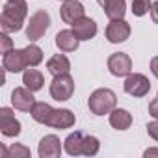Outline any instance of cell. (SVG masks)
Instances as JSON below:
<instances>
[{"instance_id": "cell-1", "label": "cell", "mask_w": 158, "mask_h": 158, "mask_svg": "<svg viewBox=\"0 0 158 158\" xmlns=\"http://www.w3.org/2000/svg\"><path fill=\"white\" fill-rule=\"evenodd\" d=\"M26 15H28V6L24 0H8L2 10V17H0L2 32L6 34L19 32L24 24Z\"/></svg>"}, {"instance_id": "cell-2", "label": "cell", "mask_w": 158, "mask_h": 158, "mask_svg": "<svg viewBox=\"0 0 158 158\" xmlns=\"http://www.w3.org/2000/svg\"><path fill=\"white\" fill-rule=\"evenodd\" d=\"M117 104V95L108 89V88H101V89H95L89 99H88V106L91 110V114L95 115H104V114H110Z\"/></svg>"}, {"instance_id": "cell-3", "label": "cell", "mask_w": 158, "mask_h": 158, "mask_svg": "<svg viewBox=\"0 0 158 158\" xmlns=\"http://www.w3.org/2000/svg\"><path fill=\"white\" fill-rule=\"evenodd\" d=\"M48 26H50V15L45 10H37L26 24V37L30 41H37L47 34Z\"/></svg>"}, {"instance_id": "cell-4", "label": "cell", "mask_w": 158, "mask_h": 158, "mask_svg": "<svg viewBox=\"0 0 158 158\" xmlns=\"http://www.w3.org/2000/svg\"><path fill=\"white\" fill-rule=\"evenodd\" d=\"M74 93V80L69 73L54 76L50 82V97L54 101H69Z\"/></svg>"}, {"instance_id": "cell-5", "label": "cell", "mask_w": 158, "mask_h": 158, "mask_svg": "<svg viewBox=\"0 0 158 158\" xmlns=\"http://www.w3.org/2000/svg\"><path fill=\"white\" fill-rule=\"evenodd\" d=\"M125 91L132 97H145L149 91H151V82L145 74H139V73H130L127 74L125 78V84H123Z\"/></svg>"}, {"instance_id": "cell-6", "label": "cell", "mask_w": 158, "mask_h": 158, "mask_svg": "<svg viewBox=\"0 0 158 158\" xmlns=\"http://www.w3.org/2000/svg\"><path fill=\"white\" fill-rule=\"evenodd\" d=\"M108 71L114 76H127L132 73V60L125 52H114L108 58Z\"/></svg>"}, {"instance_id": "cell-7", "label": "cell", "mask_w": 158, "mask_h": 158, "mask_svg": "<svg viewBox=\"0 0 158 158\" xmlns=\"http://www.w3.org/2000/svg\"><path fill=\"white\" fill-rule=\"evenodd\" d=\"M2 67H4V71H8V73H21V71H26L30 65H28L24 48H23V50H10L8 54H4V58H2Z\"/></svg>"}, {"instance_id": "cell-8", "label": "cell", "mask_w": 158, "mask_h": 158, "mask_svg": "<svg viewBox=\"0 0 158 158\" xmlns=\"http://www.w3.org/2000/svg\"><path fill=\"white\" fill-rule=\"evenodd\" d=\"M130 37V24L125 19H115L110 21L106 26V39L110 43H123Z\"/></svg>"}, {"instance_id": "cell-9", "label": "cell", "mask_w": 158, "mask_h": 158, "mask_svg": "<svg viewBox=\"0 0 158 158\" xmlns=\"http://www.w3.org/2000/svg\"><path fill=\"white\" fill-rule=\"evenodd\" d=\"M34 91L28 89L26 86L24 88H15L13 93H11V104L15 110H21V112H32L34 106H35V99L32 95Z\"/></svg>"}, {"instance_id": "cell-10", "label": "cell", "mask_w": 158, "mask_h": 158, "mask_svg": "<svg viewBox=\"0 0 158 158\" xmlns=\"http://www.w3.org/2000/svg\"><path fill=\"white\" fill-rule=\"evenodd\" d=\"M60 15H61V21L65 24H74L76 21H80L82 17H86V10L84 6L78 2V0H67L63 2L61 10H60Z\"/></svg>"}, {"instance_id": "cell-11", "label": "cell", "mask_w": 158, "mask_h": 158, "mask_svg": "<svg viewBox=\"0 0 158 158\" xmlns=\"http://www.w3.org/2000/svg\"><path fill=\"white\" fill-rule=\"evenodd\" d=\"M37 152H39L41 158H58L61 154V141H60V138L54 136V134H48V136L41 138Z\"/></svg>"}, {"instance_id": "cell-12", "label": "cell", "mask_w": 158, "mask_h": 158, "mask_svg": "<svg viewBox=\"0 0 158 158\" xmlns=\"http://www.w3.org/2000/svg\"><path fill=\"white\" fill-rule=\"evenodd\" d=\"M0 130L8 138H15L21 134V123L15 119V115L10 108L0 110Z\"/></svg>"}, {"instance_id": "cell-13", "label": "cell", "mask_w": 158, "mask_h": 158, "mask_svg": "<svg viewBox=\"0 0 158 158\" xmlns=\"http://www.w3.org/2000/svg\"><path fill=\"white\" fill-rule=\"evenodd\" d=\"M74 121H76L74 114H73L71 110H67V108H61V110H54V112H52V115H50L47 127L63 130V128H71V127L74 125Z\"/></svg>"}, {"instance_id": "cell-14", "label": "cell", "mask_w": 158, "mask_h": 158, "mask_svg": "<svg viewBox=\"0 0 158 158\" xmlns=\"http://www.w3.org/2000/svg\"><path fill=\"white\" fill-rule=\"evenodd\" d=\"M73 32L78 35L80 41H89L97 35V23L89 17H82L80 21L73 24Z\"/></svg>"}, {"instance_id": "cell-15", "label": "cell", "mask_w": 158, "mask_h": 158, "mask_svg": "<svg viewBox=\"0 0 158 158\" xmlns=\"http://www.w3.org/2000/svg\"><path fill=\"white\" fill-rule=\"evenodd\" d=\"M80 45V39L73 30H61L56 34V47L61 52H74Z\"/></svg>"}, {"instance_id": "cell-16", "label": "cell", "mask_w": 158, "mask_h": 158, "mask_svg": "<svg viewBox=\"0 0 158 158\" xmlns=\"http://www.w3.org/2000/svg\"><path fill=\"white\" fill-rule=\"evenodd\" d=\"M106 17L110 21H115V19H123L125 13H127V2L125 0H99Z\"/></svg>"}, {"instance_id": "cell-17", "label": "cell", "mask_w": 158, "mask_h": 158, "mask_svg": "<svg viewBox=\"0 0 158 158\" xmlns=\"http://www.w3.org/2000/svg\"><path fill=\"white\" fill-rule=\"evenodd\" d=\"M71 69V61L65 54H54L48 61H47V71L52 74V76H58V74H65L69 73Z\"/></svg>"}, {"instance_id": "cell-18", "label": "cell", "mask_w": 158, "mask_h": 158, "mask_svg": "<svg viewBox=\"0 0 158 158\" xmlns=\"http://www.w3.org/2000/svg\"><path fill=\"white\" fill-rule=\"evenodd\" d=\"M110 125L115 130H127L132 125V115L125 108H114L110 112Z\"/></svg>"}, {"instance_id": "cell-19", "label": "cell", "mask_w": 158, "mask_h": 158, "mask_svg": "<svg viewBox=\"0 0 158 158\" xmlns=\"http://www.w3.org/2000/svg\"><path fill=\"white\" fill-rule=\"evenodd\" d=\"M23 84L32 91H39L45 84V78L37 69H26L23 74Z\"/></svg>"}, {"instance_id": "cell-20", "label": "cell", "mask_w": 158, "mask_h": 158, "mask_svg": "<svg viewBox=\"0 0 158 158\" xmlns=\"http://www.w3.org/2000/svg\"><path fill=\"white\" fill-rule=\"evenodd\" d=\"M82 143H84V136H82L80 132H73V134H69L67 139L63 141L65 151H67V154H71V156L82 154Z\"/></svg>"}, {"instance_id": "cell-21", "label": "cell", "mask_w": 158, "mask_h": 158, "mask_svg": "<svg viewBox=\"0 0 158 158\" xmlns=\"http://www.w3.org/2000/svg\"><path fill=\"white\" fill-rule=\"evenodd\" d=\"M52 112H54V108L50 104H47V102H35V106H34V110L30 114H32L34 121H37L41 125H47L48 119H50V115H52Z\"/></svg>"}, {"instance_id": "cell-22", "label": "cell", "mask_w": 158, "mask_h": 158, "mask_svg": "<svg viewBox=\"0 0 158 158\" xmlns=\"http://www.w3.org/2000/svg\"><path fill=\"white\" fill-rule=\"evenodd\" d=\"M24 54H26V60H28L30 67H35V65H39L43 61V50L37 45H34V43L24 48Z\"/></svg>"}, {"instance_id": "cell-23", "label": "cell", "mask_w": 158, "mask_h": 158, "mask_svg": "<svg viewBox=\"0 0 158 158\" xmlns=\"http://www.w3.org/2000/svg\"><path fill=\"white\" fill-rule=\"evenodd\" d=\"M101 149V141L95 136H84V143H82V154L86 156H95Z\"/></svg>"}, {"instance_id": "cell-24", "label": "cell", "mask_w": 158, "mask_h": 158, "mask_svg": "<svg viewBox=\"0 0 158 158\" xmlns=\"http://www.w3.org/2000/svg\"><path fill=\"white\" fill-rule=\"evenodd\" d=\"M151 6H152L151 0H132V13L136 17H143L145 13L151 11Z\"/></svg>"}, {"instance_id": "cell-25", "label": "cell", "mask_w": 158, "mask_h": 158, "mask_svg": "<svg viewBox=\"0 0 158 158\" xmlns=\"http://www.w3.org/2000/svg\"><path fill=\"white\" fill-rule=\"evenodd\" d=\"M28 156H30V149L21 143H13L8 151V158H28Z\"/></svg>"}, {"instance_id": "cell-26", "label": "cell", "mask_w": 158, "mask_h": 158, "mask_svg": "<svg viewBox=\"0 0 158 158\" xmlns=\"http://www.w3.org/2000/svg\"><path fill=\"white\" fill-rule=\"evenodd\" d=\"M10 50H13V41H11V37L6 32H2V34H0V52L8 54Z\"/></svg>"}, {"instance_id": "cell-27", "label": "cell", "mask_w": 158, "mask_h": 158, "mask_svg": "<svg viewBox=\"0 0 158 158\" xmlns=\"http://www.w3.org/2000/svg\"><path fill=\"white\" fill-rule=\"evenodd\" d=\"M147 134H149L154 141H158V119L147 125Z\"/></svg>"}, {"instance_id": "cell-28", "label": "cell", "mask_w": 158, "mask_h": 158, "mask_svg": "<svg viewBox=\"0 0 158 158\" xmlns=\"http://www.w3.org/2000/svg\"><path fill=\"white\" fill-rule=\"evenodd\" d=\"M149 114H151L154 119H158V97L149 102Z\"/></svg>"}, {"instance_id": "cell-29", "label": "cell", "mask_w": 158, "mask_h": 158, "mask_svg": "<svg viewBox=\"0 0 158 158\" xmlns=\"http://www.w3.org/2000/svg\"><path fill=\"white\" fill-rule=\"evenodd\" d=\"M151 19H152L154 24H158V2H154L151 6Z\"/></svg>"}, {"instance_id": "cell-30", "label": "cell", "mask_w": 158, "mask_h": 158, "mask_svg": "<svg viewBox=\"0 0 158 158\" xmlns=\"http://www.w3.org/2000/svg\"><path fill=\"white\" fill-rule=\"evenodd\" d=\"M151 73L158 78V56H154V58L151 60Z\"/></svg>"}, {"instance_id": "cell-31", "label": "cell", "mask_w": 158, "mask_h": 158, "mask_svg": "<svg viewBox=\"0 0 158 158\" xmlns=\"http://www.w3.org/2000/svg\"><path fill=\"white\" fill-rule=\"evenodd\" d=\"M143 156H145V158H151V156H158V149H147V151L143 152Z\"/></svg>"}, {"instance_id": "cell-32", "label": "cell", "mask_w": 158, "mask_h": 158, "mask_svg": "<svg viewBox=\"0 0 158 158\" xmlns=\"http://www.w3.org/2000/svg\"><path fill=\"white\" fill-rule=\"evenodd\" d=\"M61 2H67V0H61Z\"/></svg>"}, {"instance_id": "cell-33", "label": "cell", "mask_w": 158, "mask_h": 158, "mask_svg": "<svg viewBox=\"0 0 158 158\" xmlns=\"http://www.w3.org/2000/svg\"><path fill=\"white\" fill-rule=\"evenodd\" d=\"M156 97H158V95H156Z\"/></svg>"}]
</instances>
